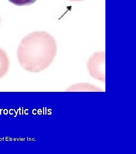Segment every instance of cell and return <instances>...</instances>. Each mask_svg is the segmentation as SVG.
Here are the masks:
<instances>
[{
  "instance_id": "1",
  "label": "cell",
  "mask_w": 136,
  "mask_h": 154,
  "mask_svg": "<svg viewBox=\"0 0 136 154\" xmlns=\"http://www.w3.org/2000/svg\"><path fill=\"white\" fill-rule=\"evenodd\" d=\"M56 54L55 39L45 32H33L23 38L17 51L21 66L31 72H38L48 68Z\"/></svg>"
},
{
  "instance_id": "5",
  "label": "cell",
  "mask_w": 136,
  "mask_h": 154,
  "mask_svg": "<svg viewBox=\"0 0 136 154\" xmlns=\"http://www.w3.org/2000/svg\"><path fill=\"white\" fill-rule=\"evenodd\" d=\"M13 4L16 6L30 5L37 0H9Z\"/></svg>"
},
{
  "instance_id": "2",
  "label": "cell",
  "mask_w": 136,
  "mask_h": 154,
  "mask_svg": "<svg viewBox=\"0 0 136 154\" xmlns=\"http://www.w3.org/2000/svg\"><path fill=\"white\" fill-rule=\"evenodd\" d=\"M87 70L95 79L106 82L105 53L97 52L90 57L87 63Z\"/></svg>"
},
{
  "instance_id": "6",
  "label": "cell",
  "mask_w": 136,
  "mask_h": 154,
  "mask_svg": "<svg viewBox=\"0 0 136 154\" xmlns=\"http://www.w3.org/2000/svg\"><path fill=\"white\" fill-rule=\"evenodd\" d=\"M71 1H84V0H69Z\"/></svg>"
},
{
  "instance_id": "4",
  "label": "cell",
  "mask_w": 136,
  "mask_h": 154,
  "mask_svg": "<svg viewBox=\"0 0 136 154\" xmlns=\"http://www.w3.org/2000/svg\"><path fill=\"white\" fill-rule=\"evenodd\" d=\"M66 91H103V90L100 88H98L97 87L93 86V85L89 84V83H78L76 84L71 86L69 88L66 90Z\"/></svg>"
},
{
  "instance_id": "7",
  "label": "cell",
  "mask_w": 136,
  "mask_h": 154,
  "mask_svg": "<svg viewBox=\"0 0 136 154\" xmlns=\"http://www.w3.org/2000/svg\"><path fill=\"white\" fill-rule=\"evenodd\" d=\"M1 16H0V25H1Z\"/></svg>"
},
{
  "instance_id": "3",
  "label": "cell",
  "mask_w": 136,
  "mask_h": 154,
  "mask_svg": "<svg viewBox=\"0 0 136 154\" xmlns=\"http://www.w3.org/2000/svg\"><path fill=\"white\" fill-rule=\"evenodd\" d=\"M10 61L5 51L0 48V79L7 73L9 69Z\"/></svg>"
}]
</instances>
